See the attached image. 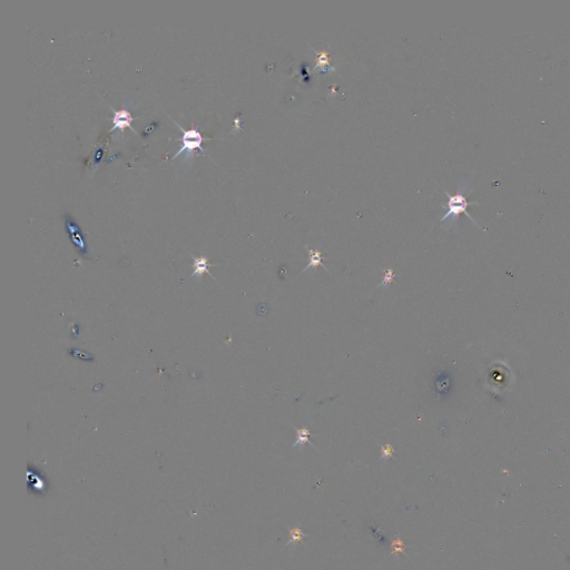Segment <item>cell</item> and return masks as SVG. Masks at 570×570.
<instances>
[{
    "label": "cell",
    "instance_id": "5",
    "mask_svg": "<svg viewBox=\"0 0 570 570\" xmlns=\"http://www.w3.org/2000/svg\"><path fill=\"white\" fill-rule=\"evenodd\" d=\"M193 260H194V263H193V273H192V277H202L205 273L208 274V275H211L214 280H216L215 276L213 275V274L209 272V268L211 267H215L216 264H209L207 258H205V256H200V258H195L194 255H192Z\"/></svg>",
    "mask_w": 570,
    "mask_h": 570
},
{
    "label": "cell",
    "instance_id": "13",
    "mask_svg": "<svg viewBox=\"0 0 570 570\" xmlns=\"http://www.w3.org/2000/svg\"><path fill=\"white\" fill-rule=\"evenodd\" d=\"M325 66L329 67V68H331V69H333V68H332L331 66H330L329 53H328V51H323V53H321V54L318 56V59H316L315 69H316V68H319V67H323V68H324Z\"/></svg>",
    "mask_w": 570,
    "mask_h": 570
},
{
    "label": "cell",
    "instance_id": "6",
    "mask_svg": "<svg viewBox=\"0 0 570 570\" xmlns=\"http://www.w3.org/2000/svg\"><path fill=\"white\" fill-rule=\"evenodd\" d=\"M323 260H324V258H323L322 253H321L319 250H311V248H308V263L306 265V268L303 269V273L306 272L307 269L316 268L318 267L323 268L325 271L330 272L328 268L323 264Z\"/></svg>",
    "mask_w": 570,
    "mask_h": 570
},
{
    "label": "cell",
    "instance_id": "11",
    "mask_svg": "<svg viewBox=\"0 0 570 570\" xmlns=\"http://www.w3.org/2000/svg\"><path fill=\"white\" fill-rule=\"evenodd\" d=\"M394 278H396V273L393 272V269L392 268L385 269L384 273H383L382 281H381V283L378 285V288H382V286H389L390 284H391V283H393Z\"/></svg>",
    "mask_w": 570,
    "mask_h": 570
},
{
    "label": "cell",
    "instance_id": "2",
    "mask_svg": "<svg viewBox=\"0 0 570 570\" xmlns=\"http://www.w3.org/2000/svg\"><path fill=\"white\" fill-rule=\"evenodd\" d=\"M65 225H66V231H67L68 235H69V238H70L71 243L74 244L75 247L77 248V251L79 252V254L83 256V258L87 259L88 258V250H87L86 241H85L84 233L79 227V225L77 224L76 221L69 215V214H66L65 215Z\"/></svg>",
    "mask_w": 570,
    "mask_h": 570
},
{
    "label": "cell",
    "instance_id": "14",
    "mask_svg": "<svg viewBox=\"0 0 570 570\" xmlns=\"http://www.w3.org/2000/svg\"><path fill=\"white\" fill-rule=\"evenodd\" d=\"M157 125H158V123H157V122H154L153 124H151V125L145 128V130H144V136H147V135H149V134H152V133L154 132V130H155V128L157 127Z\"/></svg>",
    "mask_w": 570,
    "mask_h": 570
},
{
    "label": "cell",
    "instance_id": "3",
    "mask_svg": "<svg viewBox=\"0 0 570 570\" xmlns=\"http://www.w3.org/2000/svg\"><path fill=\"white\" fill-rule=\"evenodd\" d=\"M176 125L178 128H181V131L183 132V146L173 156V160L174 158H176L178 155H181V154L185 153L186 151L188 154H191L193 151H194V149H200L201 152H203L202 147H201V145H202V141H203V136L201 135V133L197 130L185 131L184 128H182L181 125H178L177 123H176Z\"/></svg>",
    "mask_w": 570,
    "mask_h": 570
},
{
    "label": "cell",
    "instance_id": "12",
    "mask_svg": "<svg viewBox=\"0 0 570 570\" xmlns=\"http://www.w3.org/2000/svg\"><path fill=\"white\" fill-rule=\"evenodd\" d=\"M393 457H394V448L391 444L388 443L381 447V456L379 459L380 461H387Z\"/></svg>",
    "mask_w": 570,
    "mask_h": 570
},
{
    "label": "cell",
    "instance_id": "7",
    "mask_svg": "<svg viewBox=\"0 0 570 570\" xmlns=\"http://www.w3.org/2000/svg\"><path fill=\"white\" fill-rule=\"evenodd\" d=\"M294 428H295V430H297V441H295L294 444L292 445V449L295 450V449L299 448L300 450H302L304 448V445H305L306 443L311 444L312 447L315 449L314 445H313V443L310 441V436H312L310 430H308L307 428H300V429L297 427H294Z\"/></svg>",
    "mask_w": 570,
    "mask_h": 570
},
{
    "label": "cell",
    "instance_id": "9",
    "mask_svg": "<svg viewBox=\"0 0 570 570\" xmlns=\"http://www.w3.org/2000/svg\"><path fill=\"white\" fill-rule=\"evenodd\" d=\"M404 547H405L404 541L401 539L400 536L397 535V537L394 538V540L391 543V552H390V554L396 556V557H399V555L400 554L405 555Z\"/></svg>",
    "mask_w": 570,
    "mask_h": 570
},
{
    "label": "cell",
    "instance_id": "15",
    "mask_svg": "<svg viewBox=\"0 0 570 570\" xmlns=\"http://www.w3.org/2000/svg\"><path fill=\"white\" fill-rule=\"evenodd\" d=\"M102 157V148H100L95 154V161L96 162H100Z\"/></svg>",
    "mask_w": 570,
    "mask_h": 570
},
{
    "label": "cell",
    "instance_id": "10",
    "mask_svg": "<svg viewBox=\"0 0 570 570\" xmlns=\"http://www.w3.org/2000/svg\"><path fill=\"white\" fill-rule=\"evenodd\" d=\"M290 535H291V538L288 541V543L285 545V547L291 546V545H295V543H298V542H303V538L305 537V534H304L303 531L299 528V527H295V528L291 529Z\"/></svg>",
    "mask_w": 570,
    "mask_h": 570
},
{
    "label": "cell",
    "instance_id": "4",
    "mask_svg": "<svg viewBox=\"0 0 570 570\" xmlns=\"http://www.w3.org/2000/svg\"><path fill=\"white\" fill-rule=\"evenodd\" d=\"M110 108H111V110L114 111V117H113V127H111V130L109 131V133L116 131V130L123 131V130H125L126 127H130L131 130L135 133V134H137V132L134 130V127L132 126V123L134 122V119H136V118L132 116L130 111H128L126 108H123L121 110H116L115 108H113V107H110Z\"/></svg>",
    "mask_w": 570,
    "mask_h": 570
},
{
    "label": "cell",
    "instance_id": "1",
    "mask_svg": "<svg viewBox=\"0 0 570 570\" xmlns=\"http://www.w3.org/2000/svg\"><path fill=\"white\" fill-rule=\"evenodd\" d=\"M468 186H469L468 182H466L465 179H461L459 182V187H458V192L456 195H450L448 192H444L445 194L449 196L448 202L445 204L444 203L441 204V207L447 209V213H445L443 217L440 220V223H443L442 227L444 230L450 231L456 229L458 224V218H459V215L462 213L468 216L474 224H477V222L473 220L472 216H471L468 211H467L469 205L478 204L475 202H468V201H467L466 193L468 191Z\"/></svg>",
    "mask_w": 570,
    "mask_h": 570
},
{
    "label": "cell",
    "instance_id": "8",
    "mask_svg": "<svg viewBox=\"0 0 570 570\" xmlns=\"http://www.w3.org/2000/svg\"><path fill=\"white\" fill-rule=\"evenodd\" d=\"M68 353H69L72 358H75L77 360H80V361L95 362V357H94L92 353L87 352V351L79 350V349H69L68 350Z\"/></svg>",
    "mask_w": 570,
    "mask_h": 570
}]
</instances>
